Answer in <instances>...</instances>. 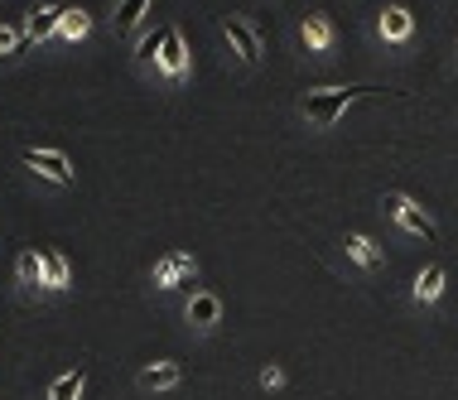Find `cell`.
I'll use <instances>...</instances> for the list:
<instances>
[{
  "instance_id": "obj_1",
  "label": "cell",
  "mask_w": 458,
  "mask_h": 400,
  "mask_svg": "<svg viewBox=\"0 0 458 400\" xmlns=\"http://www.w3.org/2000/svg\"><path fill=\"white\" fill-rule=\"evenodd\" d=\"M367 92H377V87H318V92H309L304 102H300V121L309 131H328L333 121L348 111L357 97H367Z\"/></svg>"
},
{
  "instance_id": "obj_2",
  "label": "cell",
  "mask_w": 458,
  "mask_h": 400,
  "mask_svg": "<svg viewBox=\"0 0 458 400\" xmlns=\"http://www.w3.org/2000/svg\"><path fill=\"white\" fill-rule=\"evenodd\" d=\"M155 82L165 87H189L193 78V58H189V44H183V34L174 24H165V44H159V58H155Z\"/></svg>"
},
{
  "instance_id": "obj_3",
  "label": "cell",
  "mask_w": 458,
  "mask_h": 400,
  "mask_svg": "<svg viewBox=\"0 0 458 400\" xmlns=\"http://www.w3.org/2000/svg\"><path fill=\"white\" fill-rule=\"evenodd\" d=\"M222 39H227L232 48V58H237L242 68H261V58H266V44H261V30H256L246 15H222Z\"/></svg>"
},
{
  "instance_id": "obj_4",
  "label": "cell",
  "mask_w": 458,
  "mask_h": 400,
  "mask_svg": "<svg viewBox=\"0 0 458 400\" xmlns=\"http://www.w3.org/2000/svg\"><path fill=\"white\" fill-rule=\"evenodd\" d=\"M381 212H386V217H391L401 232L425 236L429 246H439V227H435V217H429V212L420 208L415 198H405V193H386V198H381Z\"/></svg>"
},
{
  "instance_id": "obj_5",
  "label": "cell",
  "mask_w": 458,
  "mask_h": 400,
  "mask_svg": "<svg viewBox=\"0 0 458 400\" xmlns=\"http://www.w3.org/2000/svg\"><path fill=\"white\" fill-rule=\"evenodd\" d=\"M20 165H24V169H34L39 179H48L54 189H72V183H78V174H72V159L64 155V149L24 145V149H20Z\"/></svg>"
},
{
  "instance_id": "obj_6",
  "label": "cell",
  "mask_w": 458,
  "mask_h": 400,
  "mask_svg": "<svg viewBox=\"0 0 458 400\" xmlns=\"http://www.w3.org/2000/svg\"><path fill=\"white\" fill-rule=\"evenodd\" d=\"M333 44H338V24H333L324 10H309V15L300 20V48L309 58H318V64H328Z\"/></svg>"
},
{
  "instance_id": "obj_7",
  "label": "cell",
  "mask_w": 458,
  "mask_h": 400,
  "mask_svg": "<svg viewBox=\"0 0 458 400\" xmlns=\"http://www.w3.org/2000/svg\"><path fill=\"white\" fill-rule=\"evenodd\" d=\"M198 275V256L189 251H169L165 260H155V270H150V285L159 294H169V290H179L183 280H193Z\"/></svg>"
},
{
  "instance_id": "obj_8",
  "label": "cell",
  "mask_w": 458,
  "mask_h": 400,
  "mask_svg": "<svg viewBox=\"0 0 458 400\" xmlns=\"http://www.w3.org/2000/svg\"><path fill=\"white\" fill-rule=\"evenodd\" d=\"M183 323H189L193 333H213L217 323H222V294L193 290L189 299H183Z\"/></svg>"
},
{
  "instance_id": "obj_9",
  "label": "cell",
  "mask_w": 458,
  "mask_h": 400,
  "mask_svg": "<svg viewBox=\"0 0 458 400\" xmlns=\"http://www.w3.org/2000/svg\"><path fill=\"white\" fill-rule=\"evenodd\" d=\"M64 10H68V5H34L30 15H24V54H30L34 44L58 39V24H64Z\"/></svg>"
},
{
  "instance_id": "obj_10",
  "label": "cell",
  "mask_w": 458,
  "mask_h": 400,
  "mask_svg": "<svg viewBox=\"0 0 458 400\" xmlns=\"http://www.w3.org/2000/svg\"><path fill=\"white\" fill-rule=\"evenodd\" d=\"M371 34H377L381 44H411L415 39V15L405 5H381L377 24H371Z\"/></svg>"
},
{
  "instance_id": "obj_11",
  "label": "cell",
  "mask_w": 458,
  "mask_h": 400,
  "mask_svg": "<svg viewBox=\"0 0 458 400\" xmlns=\"http://www.w3.org/2000/svg\"><path fill=\"white\" fill-rule=\"evenodd\" d=\"M444 285H449V270H444V260H435V266H425V270L415 275V285H411V304H415V309L439 304Z\"/></svg>"
},
{
  "instance_id": "obj_12",
  "label": "cell",
  "mask_w": 458,
  "mask_h": 400,
  "mask_svg": "<svg viewBox=\"0 0 458 400\" xmlns=\"http://www.w3.org/2000/svg\"><path fill=\"white\" fill-rule=\"evenodd\" d=\"M135 386L140 391H174V386H183V367L179 362H150V367L135 371Z\"/></svg>"
},
{
  "instance_id": "obj_13",
  "label": "cell",
  "mask_w": 458,
  "mask_h": 400,
  "mask_svg": "<svg viewBox=\"0 0 458 400\" xmlns=\"http://www.w3.org/2000/svg\"><path fill=\"white\" fill-rule=\"evenodd\" d=\"M39 260H44V294H64L72 285V260L64 251H54V246H44Z\"/></svg>"
},
{
  "instance_id": "obj_14",
  "label": "cell",
  "mask_w": 458,
  "mask_h": 400,
  "mask_svg": "<svg viewBox=\"0 0 458 400\" xmlns=\"http://www.w3.org/2000/svg\"><path fill=\"white\" fill-rule=\"evenodd\" d=\"M155 0H116V15H111V30H116V39H135L145 24V10H150Z\"/></svg>"
},
{
  "instance_id": "obj_15",
  "label": "cell",
  "mask_w": 458,
  "mask_h": 400,
  "mask_svg": "<svg viewBox=\"0 0 458 400\" xmlns=\"http://www.w3.org/2000/svg\"><path fill=\"white\" fill-rule=\"evenodd\" d=\"M343 246H348V260H352V266H357V270H367V275H371V270H381V260H386V256H381V246L371 242L367 232H352Z\"/></svg>"
},
{
  "instance_id": "obj_16",
  "label": "cell",
  "mask_w": 458,
  "mask_h": 400,
  "mask_svg": "<svg viewBox=\"0 0 458 400\" xmlns=\"http://www.w3.org/2000/svg\"><path fill=\"white\" fill-rule=\"evenodd\" d=\"M15 285L24 294H39L44 290V260H39V251H20L15 256Z\"/></svg>"
},
{
  "instance_id": "obj_17",
  "label": "cell",
  "mask_w": 458,
  "mask_h": 400,
  "mask_svg": "<svg viewBox=\"0 0 458 400\" xmlns=\"http://www.w3.org/2000/svg\"><path fill=\"white\" fill-rule=\"evenodd\" d=\"M58 39L78 48L82 39H92V15L88 10H64V24H58Z\"/></svg>"
},
{
  "instance_id": "obj_18",
  "label": "cell",
  "mask_w": 458,
  "mask_h": 400,
  "mask_svg": "<svg viewBox=\"0 0 458 400\" xmlns=\"http://www.w3.org/2000/svg\"><path fill=\"white\" fill-rule=\"evenodd\" d=\"M82 386H88V367H72V371H64L54 386H48V400H82Z\"/></svg>"
},
{
  "instance_id": "obj_19",
  "label": "cell",
  "mask_w": 458,
  "mask_h": 400,
  "mask_svg": "<svg viewBox=\"0 0 458 400\" xmlns=\"http://www.w3.org/2000/svg\"><path fill=\"white\" fill-rule=\"evenodd\" d=\"M159 44H165V30H145V34H135V68H145L150 72L155 68V58H159Z\"/></svg>"
},
{
  "instance_id": "obj_20",
  "label": "cell",
  "mask_w": 458,
  "mask_h": 400,
  "mask_svg": "<svg viewBox=\"0 0 458 400\" xmlns=\"http://www.w3.org/2000/svg\"><path fill=\"white\" fill-rule=\"evenodd\" d=\"M24 54V30L0 20V58H20Z\"/></svg>"
},
{
  "instance_id": "obj_21",
  "label": "cell",
  "mask_w": 458,
  "mask_h": 400,
  "mask_svg": "<svg viewBox=\"0 0 458 400\" xmlns=\"http://www.w3.org/2000/svg\"><path fill=\"white\" fill-rule=\"evenodd\" d=\"M280 386H284V367H276V362L261 367V391H280Z\"/></svg>"
}]
</instances>
